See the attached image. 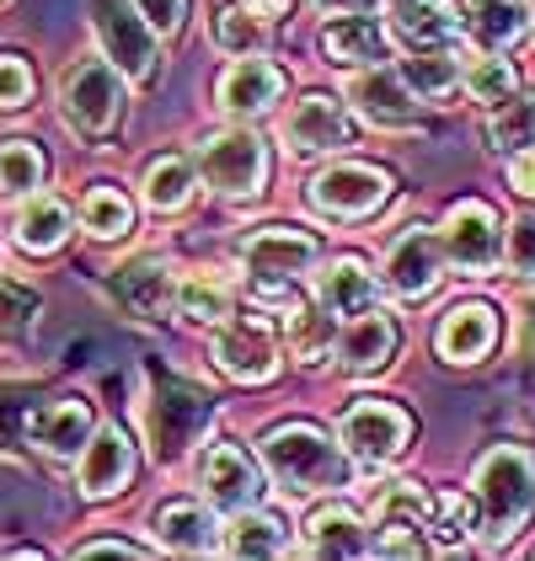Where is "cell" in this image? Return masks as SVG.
I'll list each match as a JSON object with an SVG mask.
<instances>
[{
  "label": "cell",
  "mask_w": 535,
  "mask_h": 561,
  "mask_svg": "<svg viewBox=\"0 0 535 561\" xmlns=\"http://www.w3.org/2000/svg\"><path fill=\"white\" fill-rule=\"evenodd\" d=\"M492 343H498V316L482 300L455 305L445 321H440V353H445L449 364H477V358L492 353Z\"/></svg>",
  "instance_id": "cell-18"
},
{
  "label": "cell",
  "mask_w": 535,
  "mask_h": 561,
  "mask_svg": "<svg viewBox=\"0 0 535 561\" xmlns=\"http://www.w3.org/2000/svg\"><path fill=\"white\" fill-rule=\"evenodd\" d=\"M440 262H445V241L423 225L401 230V241L386 252V289L401 300H423L440 284Z\"/></svg>",
  "instance_id": "cell-11"
},
{
  "label": "cell",
  "mask_w": 535,
  "mask_h": 561,
  "mask_svg": "<svg viewBox=\"0 0 535 561\" xmlns=\"http://www.w3.org/2000/svg\"><path fill=\"white\" fill-rule=\"evenodd\" d=\"M145 198H150V209H182L187 198H193V167L178 161V156H161L150 172H145Z\"/></svg>",
  "instance_id": "cell-35"
},
{
  "label": "cell",
  "mask_w": 535,
  "mask_h": 561,
  "mask_svg": "<svg viewBox=\"0 0 535 561\" xmlns=\"http://www.w3.org/2000/svg\"><path fill=\"white\" fill-rule=\"evenodd\" d=\"M316 11H327V16H369L375 0H316Z\"/></svg>",
  "instance_id": "cell-46"
},
{
  "label": "cell",
  "mask_w": 535,
  "mask_h": 561,
  "mask_svg": "<svg viewBox=\"0 0 535 561\" xmlns=\"http://www.w3.org/2000/svg\"><path fill=\"white\" fill-rule=\"evenodd\" d=\"M407 87L418 91V96H429V102H440V96H449V91L460 87V59L449 54L445 44L440 48H418L412 59H407Z\"/></svg>",
  "instance_id": "cell-29"
},
{
  "label": "cell",
  "mask_w": 535,
  "mask_h": 561,
  "mask_svg": "<svg viewBox=\"0 0 535 561\" xmlns=\"http://www.w3.org/2000/svg\"><path fill=\"white\" fill-rule=\"evenodd\" d=\"M209 423V396L193 386H161V396L150 401V438H156V455L161 460H178L187 455V444L204 433Z\"/></svg>",
  "instance_id": "cell-10"
},
{
  "label": "cell",
  "mask_w": 535,
  "mask_h": 561,
  "mask_svg": "<svg viewBox=\"0 0 535 561\" xmlns=\"http://www.w3.org/2000/svg\"><path fill=\"white\" fill-rule=\"evenodd\" d=\"M391 353H397V327H391L386 316H375V310L349 316V327L338 332V358H343L349 375H375V369H386Z\"/></svg>",
  "instance_id": "cell-17"
},
{
  "label": "cell",
  "mask_w": 535,
  "mask_h": 561,
  "mask_svg": "<svg viewBox=\"0 0 535 561\" xmlns=\"http://www.w3.org/2000/svg\"><path fill=\"white\" fill-rule=\"evenodd\" d=\"M531 347H535V300H531Z\"/></svg>",
  "instance_id": "cell-48"
},
{
  "label": "cell",
  "mask_w": 535,
  "mask_h": 561,
  "mask_svg": "<svg viewBox=\"0 0 535 561\" xmlns=\"http://www.w3.org/2000/svg\"><path fill=\"white\" fill-rule=\"evenodd\" d=\"M531 16H535V11H531Z\"/></svg>",
  "instance_id": "cell-49"
},
{
  "label": "cell",
  "mask_w": 535,
  "mask_h": 561,
  "mask_svg": "<svg viewBox=\"0 0 535 561\" xmlns=\"http://www.w3.org/2000/svg\"><path fill=\"white\" fill-rule=\"evenodd\" d=\"M321 48L332 65H369L386 54V33L375 16H332L327 33H321Z\"/></svg>",
  "instance_id": "cell-24"
},
{
  "label": "cell",
  "mask_w": 535,
  "mask_h": 561,
  "mask_svg": "<svg viewBox=\"0 0 535 561\" xmlns=\"http://www.w3.org/2000/svg\"><path fill=\"white\" fill-rule=\"evenodd\" d=\"M445 257L460 273H492V262H498V215L488 204H455L449 209Z\"/></svg>",
  "instance_id": "cell-14"
},
{
  "label": "cell",
  "mask_w": 535,
  "mask_h": 561,
  "mask_svg": "<svg viewBox=\"0 0 535 561\" xmlns=\"http://www.w3.org/2000/svg\"><path fill=\"white\" fill-rule=\"evenodd\" d=\"M124 273H129V278H124V295H129L139 310H161L167 289H172V284H167V273H161V267H150V262H145V267H124Z\"/></svg>",
  "instance_id": "cell-41"
},
{
  "label": "cell",
  "mask_w": 535,
  "mask_h": 561,
  "mask_svg": "<svg viewBox=\"0 0 535 561\" xmlns=\"http://www.w3.org/2000/svg\"><path fill=\"white\" fill-rule=\"evenodd\" d=\"M220 107L236 113V118H252V113H268L278 96H284V70L273 59H258V54H241L230 70L220 76Z\"/></svg>",
  "instance_id": "cell-16"
},
{
  "label": "cell",
  "mask_w": 535,
  "mask_h": 561,
  "mask_svg": "<svg viewBox=\"0 0 535 561\" xmlns=\"http://www.w3.org/2000/svg\"><path fill=\"white\" fill-rule=\"evenodd\" d=\"M215 44L225 48V54H258V44H263V22H258V11L247 5V11H215Z\"/></svg>",
  "instance_id": "cell-38"
},
{
  "label": "cell",
  "mask_w": 535,
  "mask_h": 561,
  "mask_svg": "<svg viewBox=\"0 0 535 561\" xmlns=\"http://www.w3.org/2000/svg\"><path fill=\"white\" fill-rule=\"evenodd\" d=\"M215 358L236 380H268L273 375V337L252 321H225V332L215 337Z\"/></svg>",
  "instance_id": "cell-20"
},
{
  "label": "cell",
  "mask_w": 535,
  "mask_h": 561,
  "mask_svg": "<svg viewBox=\"0 0 535 561\" xmlns=\"http://www.w3.org/2000/svg\"><path fill=\"white\" fill-rule=\"evenodd\" d=\"M241 262H247V284L258 295H268V300H278V295H289L300 284V273H311L316 241L300 236V230H263V236L247 241Z\"/></svg>",
  "instance_id": "cell-7"
},
{
  "label": "cell",
  "mask_w": 535,
  "mask_h": 561,
  "mask_svg": "<svg viewBox=\"0 0 535 561\" xmlns=\"http://www.w3.org/2000/svg\"><path fill=\"white\" fill-rule=\"evenodd\" d=\"M434 540V497L412 481H397L375 497V551L386 557H423Z\"/></svg>",
  "instance_id": "cell-5"
},
{
  "label": "cell",
  "mask_w": 535,
  "mask_h": 561,
  "mask_svg": "<svg viewBox=\"0 0 535 561\" xmlns=\"http://www.w3.org/2000/svg\"><path fill=\"white\" fill-rule=\"evenodd\" d=\"M91 22H96V38L107 48V59L129 81L156 76V27L145 22V11L134 0H91Z\"/></svg>",
  "instance_id": "cell-6"
},
{
  "label": "cell",
  "mask_w": 535,
  "mask_h": 561,
  "mask_svg": "<svg viewBox=\"0 0 535 561\" xmlns=\"http://www.w3.org/2000/svg\"><path fill=\"white\" fill-rule=\"evenodd\" d=\"M316 295H321V305H327L332 316H364V310H375V278H369L354 257H343L321 273Z\"/></svg>",
  "instance_id": "cell-26"
},
{
  "label": "cell",
  "mask_w": 535,
  "mask_h": 561,
  "mask_svg": "<svg viewBox=\"0 0 535 561\" xmlns=\"http://www.w3.org/2000/svg\"><path fill=\"white\" fill-rule=\"evenodd\" d=\"M477 529H482V503H477V497H466V492H440V497H434V540L460 546V540H471Z\"/></svg>",
  "instance_id": "cell-36"
},
{
  "label": "cell",
  "mask_w": 535,
  "mask_h": 561,
  "mask_svg": "<svg viewBox=\"0 0 535 561\" xmlns=\"http://www.w3.org/2000/svg\"><path fill=\"white\" fill-rule=\"evenodd\" d=\"M306 551L311 557H364L369 540H364V524L354 518V508L327 503L306 518Z\"/></svg>",
  "instance_id": "cell-23"
},
{
  "label": "cell",
  "mask_w": 535,
  "mask_h": 561,
  "mask_svg": "<svg viewBox=\"0 0 535 561\" xmlns=\"http://www.w3.org/2000/svg\"><path fill=\"white\" fill-rule=\"evenodd\" d=\"M488 139H492V150H531L535 145V91L509 96L503 113H492Z\"/></svg>",
  "instance_id": "cell-34"
},
{
  "label": "cell",
  "mask_w": 535,
  "mask_h": 561,
  "mask_svg": "<svg viewBox=\"0 0 535 561\" xmlns=\"http://www.w3.org/2000/svg\"><path fill=\"white\" fill-rule=\"evenodd\" d=\"M27 433H33L38 449L59 455V460H70L76 449H87V438H91V407L87 401H54V407H44V412H33Z\"/></svg>",
  "instance_id": "cell-22"
},
{
  "label": "cell",
  "mask_w": 535,
  "mask_h": 561,
  "mask_svg": "<svg viewBox=\"0 0 535 561\" xmlns=\"http://www.w3.org/2000/svg\"><path fill=\"white\" fill-rule=\"evenodd\" d=\"M477 503H482V529L492 540L514 535L535 508V466L525 449L498 444L488 460L477 466Z\"/></svg>",
  "instance_id": "cell-2"
},
{
  "label": "cell",
  "mask_w": 535,
  "mask_h": 561,
  "mask_svg": "<svg viewBox=\"0 0 535 561\" xmlns=\"http://www.w3.org/2000/svg\"><path fill=\"white\" fill-rule=\"evenodd\" d=\"M134 476V444L118 428H102L87 444V460H81V492L87 497H113L124 492Z\"/></svg>",
  "instance_id": "cell-19"
},
{
  "label": "cell",
  "mask_w": 535,
  "mask_h": 561,
  "mask_svg": "<svg viewBox=\"0 0 535 561\" xmlns=\"http://www.w3.org/2000/svg\"><path fill=\"white\" fill-rule=\"evenodd\" d=\"M198 167H204V182H209V187H220L230 198H247V193L263 187V176H268V145L247 129L215 134V139L198 150Z\"/></svg>",
  "instance_id": "cell-8"
},
{
  "label": "cell",
  "mask_w": 535,
  "mask_h": 561,
  "mask_svg": "<svg viewBox=\"0 0 535 561\" xmlns=\"http://www.w3.org/2000/svg\"><path fill=\"white\" fill-rule=\"evenodd\" d=\"M33 96V70L16 54H0V107H22Z\"/></svg>",
  "instance_id": "cell-42"
},
{
  "label": "cell",
  "mask_w": 535,
  "mask_h": 561,
  "mask_svg": "<svg viewBox=\"0 0 535 561\" xmlns=\"http://www.w3.org/2000/svg\"><path fill=\"white\" fill-rule=\"evenodd\" d=\"M81 557H145V546H134V540H87Z\"/></svg>",
  "instance_id": "cell-45"
},
{
  "label": "cell",
  "mask_w": 535,
  "mask_h": 561,
  "mask_svg": "<svg viewBox=\"0 0 535 561\" xmlns=\"http://www.w3.org/2000/svg\"><path fill=\"white\" fill-rule=\"evenodd\" d=\"M178 305L187 321H209V327H225V321H230V289L215 284V278H182Z\"/></svg>",
  "instance_id": "cell-37"
},
{
  "label": "cell",
  "mask_w": 535,
  "mask_h": 561,
  "mask_svg": "<svg viewBox=\"0 0 535 561\" xmlns=\"http://www.w3.org/2000/svg\"><path fill=\"white\" fill-rule=\"evenodd\" d=\"M139 11H145V22L156 27V33H178L182 16H187V0H134Z\"/></svg>",
  "instance_id": "cell-43"
},
{
  "label": "cell",
  "mask_w": 535,
  "mask_h": 561,
  "mask_svg": "<svg viewBox=\"0 0 535 561\" xmlns=\"http://www.w3.org/2000/svg\"><path fill=\"white\" fill-rule=\"evenodd\" d=\"M156 529H161V546H172V551H187V557H198V551H209L215 546V518L204 503H167L161 514H156Z\"/></svg>",
  "instance_id": "cell-27"
},
{
  "label": "cell",
  "mask_w": 535,
  "mask_h": 561,
  "mask_svg": "<svg viewBox=\"0 0 535 561\" xmlns=\"http://www.w3.org/2000/svg\"><path fill=\"white\" fill-rule=\"evenodd\" d=\"M386 193H391V176L375 172V167H364V161L327 167V172L316 176V187H311L316 209H321V215H332V219L369 215V209H380V204H386Z\"/></svg>",
  "instance_id": "cell-9"
},
{
  "label": "cell",
  "mask_w": 535,
  "mask_h": 561,
  "mask_svg": "<svg viewBox=\"0 0 535 561\" xmlns=\"http://www.w3.org/2000/svg\"><path fill=\"white\" fill-rule=\"evenodd\" d=\"M525 27H531V11L520 0H471V11H466V33H471V44L482 48L520 44Z\"/></svg>",
  "instance_id": "cell-25"
},
{
  "label": "cell",
  "mask_w": 535,
  "mask_h": 561,
  "mask_svg": "<svg viewBox=\"0 0 535 561\" xmlns=\"http://www.w3.org/2000/svg\"><path fill=\"white\" fill-rule=\"evenodd\" d=\"M391 11H397L401 38L412 48H440L466 27V11L455 0H391Z\"/></svg>",
  "instance_id": "cell-21"
},
{
  "label": "cell",
  "mask_w": 535,
  "mask_h": 561,
  "mask_svg": "<svg viewBox=\"0 0 535 561\" xmlns=\"http://www.w3.org/2000/svg\"><path fill=\"white\" fill-rule=\"evenodd\" d=\"M44 182V156L27 139H5L0 145V198H27Z\"/></svg>",
  "instance_id": "cell-32"
},
{
  "label": "cell",
  "mask_w": 535,
  "mask_h": 561,
  "mask_svg": "<svg viewBox=\"0 0 535 561\" xmlns=\"http://www.w3.org/2000/svg\"><path fill=\"white\" fill-rule=\"evenodd\" d=\"M509 182H514V193L535 198V150H514V161H509Z\"/></svg>",
  "instance_id": "cell-44"
},
{
  "label": "cell",
  "mask_w": 535,
  "mask_h": 561,
  "mask_svg": "<svg viewBox=\"0 0 535 561\" xmlns=\"http://www.w3.org/2000/svg\"><path fill=\"white\" fill-rule=\"evenodd\" d=\"M354 107L369 118V124H380V129H412L418 124V96L407 87V76L401 70H386V65H375V70H364L354 87Z\"/></svg>",
  "instance_id": "cell-15"
},
{
  "label": "cell",
  "mask_w": 535,
  "mask_h": 561,
  "mask_svg": "<svg viewBox=\"0 0 535 561\" xmlns=\"http://www.w3.org/2000/svg\"><path fill=\"white\" fill-rule=\"evenodd\" d=\"M289 343H295V358L300 364H321L332 343H338V327H332V310L327 305H300L295 321H289Z\"/></svg>",
  "instance_id": "cell-31"
},
{
  "label": "cell",
  "mask_w": 535,
  "mask_h": 561,
  "mask_svg": "<svg viewBox=\"0 0 535 561\" xmlns=\"http://www.w3.org/2000/svg\"><path fill=\"white\" fill-rule=\"evenodd\" d=\"M268 471L278 476L289 492H321V486H343L349 481V449L332 444L311 423H284L263 438Z\"/></svg>",
  "instance_id": "cell-1"
},
{
  "label": "cell",
  "mask_w": 535,
  "mask_h": 561,
  "mask_svg": "<svg viewBox=\"0 0 535 561\" xmlns=\"http://www.w3.org/2000/svg\"><path fill=\"white\" fill-rule=\"evenodd\" d=\"M247 5H252V11H258V16H278V11H284V5H289V0H247Z\"/></svg>",
  "instance_id": "cell-47"
},
{
  "label": "cell",
  "mask_w": 535,
  "mask_h": 561,
  "mask_svg": "<svg viewBox=\"0 0 535 561\" xmlns=\"http://www.w3.org/2000/svg\"><path fill=\"white\" fill-rule=\"evenodd\" d=\"M70 236V209L59 198H33L16 219V247L22 252H54Z\"/></svg>",
  "instance_id": "cell-28"
},
{
  "label": "cell",
  "mask_w": 535,
  "mask_h": 561,
  "mask_svg": "<svg viewBox=\"0 0 535 561\" xmlns=\"http://www.w3.org/2000/svg\"><path fill=\"white\" fill-rule=\"evenodd\" d=\"M503 257H509V273L535 278V215H514L509 236H503Z\"/></svg>",
  "instance_id": "cell-40"
},
{
  "label": "cell",
  "mask_w": 535,
  "mask_h": 561,
  "mask_svg": "<svg viewBox=\"0 0 535 561\" xmlns=\"http://www.w3.org/2000/svg\"><path fill=\"white\" fill-rule=\"evenodd\" d=\"M81 225H87L96 241H113V236H129L134 209L118 187H91L87 204H81Z\"/></svg>",
  "instance_id": "cell-33"
},
{
  "label": "cell",
  "mask_w": 535,
  "mask_h": 561,
  "mask_svg": "<svg viewBox=\"0 0 535 561\" xmlns=\"http://www.w3.org/2000/svg\"><path fill=\"white\" fill-rule=\"evenodd\" d=\"M204 497L225 508V514H241V508H252L258 503V492H263V471L236 449V444H209V455H204Z\"/></svg>",
  "instance_id": "cell-13"
},
{
  "label": "cell",
  "mask_w": 535,
  "mask_h": 561,
  "mask_svg": "<svg viewBox=\"0 0 535 561\" xmlns=\"http://www.w3.org/2000/svg\"><path fill=\"white\" fill-rule=\"evenodd\" d=\"M407 438H412V417L401 412L397 401H380V396L354 401L343 412V423H338V444L349 449L354 466H386V460H397Z\"/></svg>",
  "instance_id": "cell-3"
},
{
  "label": "cell",
  "mask_w": 535,
  "mask_h": 561,
  "mask_svg": "<svg viewBox=\"0 0 535 561\" xmlns=\"http://www.w3.org/2000/svg\"><path fill=\"white\" fill-rule=\"evenodd\" d=\"M520 87V76H514V65L509 59H482L471 76H466V91H471V102H482V107H503L509 96Z\"/></svg>",
  "instance_id": "cell-39"
},
{
  "label": "cell",
  "mask_w": 535,
  "mask_h": 561,
  "mask_svg": "<svg viewBox=\"0 0 535 561\" xmlns=\"http://www.w3.org/2000/svg\"><path fill=\"white\" fill-rule=\"evenodd\" d=\"M124 70L107 65V59H81L65 70V87H59V102H65V118L76 134H107L118 124V107H124Z\"/></svg>",
  "instance_id": "cell-4"
},
{
  "label": "cell",
  "mask_w": 535,
  "mask_h": 561,
  "mask_svg": "<svg viewBox=\"0 0 535 561\" xmlns=\"http://www.w3.org/2000/svg\"><path fill=\"white\" fill-rule=\"evenodd\" d=\"M284 139L295 156H321V150H343L354 139V118L338 96H300L295 113L284 118Z\"/></svg>",
  "instance_id": "cell-12"
},
{
  "label": "cell",
  "mask_w": 535,
  "mask_h": 561,
  "mask_svg": "<svg viewBox=\"0 0 535 561\" xmlns=\"http://www.w3.org/2000/svg\"><path fill=\"white\" fill-rule=\"evenodd\" d=\"M289 540H284V524L273 514H252V508H241L236 524L225 529V551L230 557H278Z\"/></svg>",
  "instance_id": "cell-30"
}]
</instances>
